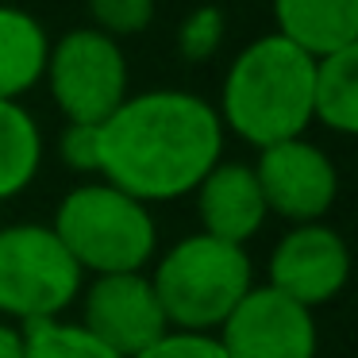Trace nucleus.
<instances>
[{
    "label": "nucleus",
    "mask_w": 358,
    "mask_h": 358,
    "mask_svg": "<svg viewBox=\"0 0 358 358\" xmlns=\"http://www.w3.org/2000/svg\"><path fill=\"white\" fill-rule=\"evenodd\" d=\"M224 124L204 96L150 89L101 124V178L139 204L185 196L224 162Z\"/></svg>",
    "instance_id": "1"
},
{
    "label": "nucleus",
    "mask_w": 358,
    "mask_h": 358,
    "mask_svg": "<svg viewBox=\"0 0 358 358\" xmlns=\"http://www.w3.org/2000/svg\"><path fill=\"white\" fill-rule=\"evenodd\" d=\"M312 78L316 58L281 35H262L235 55L220 89V124L258 150L301 139L312 124Z\"/></svg>",
    "instance_id": "2"
},
{
    "label": "nucleus",
    "mask_w": 358,
    "mask_h": 358,
    "mask_svg": "<svg viewBox=\"0 0 358 358\" xmlns=\"http://www.w3.org/2000/svg\"><path fill=\"white\" fill-rule=\"evenodd\" d=\"M150 285L170 331L212 335L255 289V270L243 247L196 231L166 250L150 273Z\"/></svg>",
    "instance_id": "3"
},
{
    "label": "nucleus",
    "mask_w": 358,
    "mask_h": 358,
    "mask_svg": "<svg viewBox=\"0 0 358 358\" xmlns=\"http://www.w3.org/2000/svg\"><path fill=\"white\" fill-rule=\"evenodd\" d=\"M50 231L66 247V255L78 262L81 273H143V266L155 258L158 231L147 204L112 189L108 181L78 185L62 196Z\"/></svg>",
    "instance_id": "4"
},
{
    "label": "nucleus",
    "mask_w": 358,
    "mask_h": 358,
    "mask_svg": "<svg viewBox=\"0 0 358 358\" xmlns=\"http://www.w3.org/2000/svg\"><path fill=\"white\" fill-rule=\"evenodd\" d=\"M81 296V270L50 224L0 227V316L39 324L58 320Z\"/></svg>",
    "instance_id": "5"
},
{
    "label": "nucleus",
    "mask_w": 358,
    "mask_h": 358,
    "mask_svg": "<svg viewBox=\"0 0 358 358\" xmlns=\"http://www.w3.org/2000/svg\"><path fill=\"white\" fill-rule=\"evenodd\" d=\"M43 78L50 81V96L66 124L101 127L127 101V58L120 43L96 27H73L50 43Z\"/></svg>",
    "instance_id": "6"
},
{
    "label": "nucleus",
    "mask_w": 358,
    "mask_h": 358,
    "mask_svg": "<svg viewBox=\"0 0 358 358\" xmlns=\"http://www.w3.org/2000/svg\"><path fill=\"white\" fill-rule=\"evenodd\" d=\"M250 170L262 189L266 212L289 220L293 227L324 224V216L335 204V193H339L335 162L327 158V150H320L304 135L258 150V162Z\"/></svg>",
    "instance_id": "7"
},
{
    "label": "nucleus",
    "mask_w": 358,
    "mask_h": 358,
    "mask_svg": "<svg viewBox=\"0 0 358 358\" xmlns=\"http://www.w3.org/2000/svg\"><path fill=\"white\" fill-rule=\"evenodd\" d=\"M81 327L120 358H135L155 347L170 324L147 273H108L93 278L81 296Z\"/></svg>",
    "instance_id": "8"
},
{
    "label": "nucleus",
    "mask_w": 358,
    "mask_h": 358,
    "mask_svg": "<svg viewBox=\"0 0 358 358\" xmlns=\"http://www.w3.org/2000/svg\"><path fill=\"white\" fill-rule=\"evenodd\" d=\"M216 343L227 358H316V320L278 289L255 285L224 320Z\"/></svg>",
    "instance_id": "9"
},
{
    "label": "nucleus",
    "mask_w": 358,
    "mask_h": 358,
    "mask_svg": "<svg viewBox=\"0 0 358 358\" xmlns=\"http://www.w3.org/2000/svg\"><path fill=\"white\" fill-rule=\"evenodd\" d=\"M347 278H350L347 239L327 224H301L289 227L281 235V243L273 247L266 285L312 312L316 304L335 301L347 285Z\"/></svg>",
    "instance_id": "10"
},
{
    "label": "nucleus",
    "mask_w": 358,
    "mask_h": 358,
    "mask_svg": "<svg viewBox=\"0 0 358 358\" xmlns=\"http://www.w3.org/2000/svg\"><path fill=\"white\" fill-rule=\"evenodd\" d=\"M196 193V216H201V231L224 243H243L262 227V220L270 216L262 201L258 178L247 162H220L212 166V173L193 189Z\"/></svg>",
    "instance_id": "11"
},
{
    "label": "nucleus",
    "mask_w": 358,
    "mask_h": 358,
    "mask_svg": "<svg viewBox=\"0 0 358 358\" xmlns=\"http://www.w3.org/2000/svg\"><path fill=\"white\" fill-rule=\"evenodd\" d=\"M278 31L308 58L358 47V0H273Z\"/></svg>",
    "instance_id": "12"
},
{
    "label": "nucleus",
    "mask_w": 358,
    "mask_h": 358,
    "mask_svg": "<svg viewBox=\"0 0 358 358\" xmlns=\"http://www.w3.org/2000/svg\"><path fill=\"white\" fill-rule=\"evenodd\" d=\"M50 39L24 8L0 4V101H20L47 73Z\"/></svg>",
    "instance_id": "13"
},
{
    "label": "nucleus",
    "mask_w": 358,
    "mask_h": 358,
    "mask_svg": "<svg viewBox=\"0 0 358 358\" xmlns=\"http://www.w3.org/2000/svg\"><path fill=\"white\" fill-rule=\"evenodd\" d=\"M312 120L339 135L358 131V47L327 55L312 78Z\"/></svg>",
    "instance_id": "14"
},
{
    "label": "nucleus",
    "mask_w": 358,
    "mask_h": 358,
    "mask_svg": "<svg viewBox=\"0 0 358 358\" xmlns=\"http://www.w3.org/2000/svg\"><path fill=\"white\" fill-rule=\"evenodd\" d=\"M43 162V131L20 101H0V201L24 193Z\"/></svg>",
    "instance_id": "15"
},
{
    "label": "nucleus",
    "mask_w": 358,
    "mask_h": 358,
    "mask_svg": "<svg viewBox=\"0 0 358 358\" xmlns=\"http://www.w3.org/2000/svg\"><path fill=\"white\" fill-rule=\"evenodd\" d=\"M20 331H24V358H120L81 324L39 320V324H24Z\"/></svg>",
    "instance_id": "16"
},
{
    "label": "nucleus",
    "mask_w": 358,
    "mask_h": 358,
    "mask_svg": "<svg viewBox=\"0 0 358 358\" xmlns=\"http://www.w3.org/2000/svg\"><path fill=\"white\" fill-rule=\"evenodd\" d=\"M158 0H89L93 12V27L108 39H124V35H139L155 24Z\"/></svg>",
    "instance_id": "17"
},
{
    "label": "nucleus",
    "mask_w": 358,
    "mask_h": 358,
    "mask_svg": "<svg viewBox=\"0 0 358 358\" xmlns=\"http://www.w3.org/2000/svg\"><path fill=\"white\" fill-rule=\"evenodd\" d=\"M224 12L220 8H196L193 16L181 24V35H178V47L189 62H204V58L216 55V47L224 43Z\"/></svg>",
    "instance_id": "18"
},
{
    "label": "nucleus",
    "mask_w": 358,
    "mask_h": 358,
    "mask_svg": "<svg viewBox=\"0 0 358 358\" xmlns=\"http://www.w3.org/2000/svg\"><path fill=\"white\" fill-rule=\"evenodd\" d=\"M58 155L78 173H101V127L66 124L62 139H58Z\"/></svg>",
    "instance_id": "19"
},
{
    "label": "nucleus",
    "mask_w": 358,
    "mask_h": 358,
    "mask_svg": "<svg viewBox=\"0 0 358 358\" xmlns=\"http://www.w3.org/2000/svg\"><path fill=\"white\" fill-rule=\"evenodd\" d=\"M135 358H227L216 335H189V331H166L155 347H147Z\"/></svg>",
    "instance_id": "20"
},
{
    "label": "nucleus",
    "mask_w": 358,
    "mask_h": 358,
    "mask_svg": "<svg viewBox=\"0 0 358 358\" xmlns=\"http://www.w3.org/2000/svg\"><path fill=\"white\" fill-rule=\"evenodd\" d=\"M0 358H24V331L16 324H0Z\"/></svg>",
    "instance_id": "21"
}]
</instances>
